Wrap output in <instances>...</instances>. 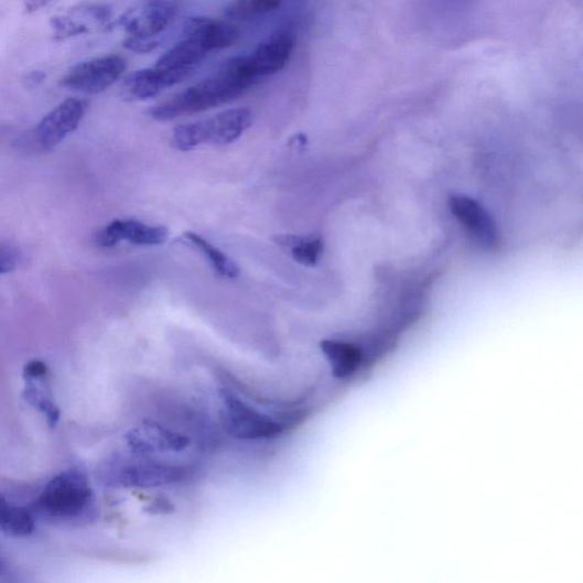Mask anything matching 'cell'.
<instances>
[{"mask_svg": "<svg viewBox=\"0 0 583 583\" xmlns=\"http://www.w3.org/2000/svg\"><path fill=\"white\" fill-rule=\"evenodd\" d=\"M257 79L249 56L229 58L209 78L152 108L150 116L170 121L209 111L245 95Z\"/></svg>", "mask_w": 583, "mask_h": 583, "instance_id": "1", "label": "cell"}, {"mask_svg": "<svg viewBox=\"0 0 583 583\" xmlns=\"http://www.w3.org/2000/svg\"><path fill=\"white\" fill-rule=\"evenodd\" d=\"M123 46L125 48L134 53L148 54L158 48L159 42H156L154 39L145 40L128 36L123 42Z\"/></svg>", "mask_w": 583, "mask_h": 583, "instance_id": "24", "label": "cell"}, {"mask_svg": "<svg viewBox=\"0 0 583 583\" xmlns=\"http://www.w3.org/2000/svg\"><path fill=\"white\" fill-rule=\"evenodd\" d=\"M87 110V102L68 98L51 111L37 127L23 134L19 145L25 150L47 153L56 149L67 134L80 125Z\"/></svg>", "mask_w": 583, "mask_h": 583, "instance_id": "4", "label": "cell"}, {"mask_svg": "<svg viewBox=\"0 0 583 583\" xmlns=\"http://www.w3.org/2000/svg\"><path fill=\"white\" fill-rule=\"evenodd\" d=\"M53 39L57 42L71 40L88 32V26L72 15H56L51 20Z\"/></svg>", "mask_w": 583, "mask_h": 583, "instance_id": "22", "label": "cell"}, {"mask_svg": "<svg viewBox=\"0 0 583 583\" xmlns=\"http://www.w3.org/2000/svg\"><path fill=\"white\" fill-rule=\"evenodd\" d=\"M295 36L290 31H278L262 41L249 61L257 78L284 71L295 50Z\"/></svg>", "mask_w": 583, "mask_h": 583, "instance_id": "9", "label": "cell"}, {"mask_svg": "<svg viewBox=\"0 0 583 583\" xmlns=\"http://www.w3.org/2000/svg\"><path fill=\"white\" fill-rule=\"evenodd\" d=\"M208 52L195 42L185 39L166 51L155 66L164 71H193L194 65L202 62Z\"/></svg>", "mask_w": 583, "mask_h": 583, "instance_id": "16", "label": "cell"}, {"mask_svg": "<svg viewBox=\"0 0 583 583\" xmlns=\"http://www.w3.org/2000/svg\"><path fill=\"white\" fill-rule=\"evenodd\" d=\"M450 208L455 218L488 250H497L500 246V236L492 216L476 201L454 195L450 198Z\"/></svg>", "mask_w": 583, "mask_h": 583, "instance_id": "8", "label": "cell"}, {"mask_svg": "<svg viewBox=\"0 0 583 583\" xmlns=\"http://www.w3.org/2000/svg\"><path fill=\"white\" fill-rule=\"evenodd\" d=\"M225 408V423L227 430L236 438L244 440H259L280 435L285 425L239 399L233 392H220Z\"/></svg>", "mask_w": 583, "mask_h": 583, "instance_id": "6", "label": "cell"}, {"mask_svg": "<svg viewBox=\"0 0 583 583\" xmlns=\"http://www.w3.org/2000/svg\"><path fill=\"white\" fill-rule=\"evenodd\" d=\"M184 36L209 53L231 47L239 37V31L226 21L192 17L184 23Z\"/></svg>", "mask_w": 583, "mask_h": 583, "instance_id": "13", "label": "cell"}, {"mask_svg": "<svg viewBox=\"0 0 583 583\" xmlns=\"http://www.w3.org/2000/svg\"><path fill=\"white\" fill-rule=\"evenodd\" d=\"M26 384L28 386L23 393L25 401L34 408L40 409L47 419L51 428H54L60 420V409L44 391L36 386H33L31 382Z\"/></svg>", "mask_w": 583, "mask_h": 583, "instance_id": "21", "label": "cell"}, {"mask_svg": "<svg viewBox=\"0 0 583 583\" xmlns=\"http://www.w3.org/2000/svg\"><path fill=\"white\" fill-rule=\"evenodd\" d=\"M26 13H33L48 6L52 0H23Z\"/></svg>", "mask_w": 583, "mask_h": 583, "instance_id": "27", "label": "cell"}, {"mask_svg": "<svg viewBox=\"0 0 583 583\" xmlns=\"http://www.w3.org/2000/svg\"><path fill=\"white\" fill-rule=\"evenodd\" d=\"M93 505L94 493L87 474L72 468L51 479L33 507L47 519L73 522L88 517Z\"/></svg>", "mask_w": 583, "mask_h": 583, "instance_id": "2", "label": "cell"}, {"mask_svg": "<svg viewBox=\"0 0 583 583\" xmlns=\"http://www.w3.org/2000/svg\"><path fill=\"white\" fill-rule=\"evenodd\" d=\"M193 71H164L154 66L130 74L123 82V95L131 100L151 99L184 82Z\"/></svg>", "mask_w": 583, "mask_h": 583, "instance_id": "12", "label": "cell"}, {"mask_svg": "<svg viewBox=\"0 0 583 583\" xmlns=\"http://www.w3.org/2000/svg\"><path fill=\"white\" fill-rule=\"evenodd\" d=\"M278 244L290 248L293 259L306 267H315L324 249L323 239L319 236L284 235L278 238Z\"/></svg>", "mask_w": 583, "mask_h": 583, "instance_id": "18", "label": "cell"}, {"mask_svg": "<svg viewBox=\"0 0 583 583\" xmlns=\"http://www.w3.org/2000/svg\"><path fill=\"white\" fill-rule=\"evenodd\" d=\"M283 0H231L225 15L233 20H249L277 11Z\"/></svg>", "mask_w": 583, "mask_h": 583, "instance_id": "20", "label": "cell"}, {"mask_svg": "<svg viewBox=\"0 0 583 583\" xmlns=\"http://www.w3.org/2000/svg\"><path fill=\"white\" fill-rule=\"evenodd\" d=\"M168 229L150 226L136 220H115L96 236V242L102 248H111L121 241L139 247H156L168 239Z\"/></svg>", "mask_w": 583, "mask_h": 583, "instance_id": "10", "label": "cell"}, {"mask_svg": "<svg viewBox=\"0 0 583 583\" xmlns=\"http://www.w3.org/2000/svg\"><path fill=\"white\" fill-rule=\"evenodd\" d=\"M19 262L17 248L7 242H0V276L13 271Z\"/></svg>", "mask_w": 583, "mask_h": 583, "instance_id": "23", "label": "cell"}, {"mask_svg": "<svg viewBox=\"0 0 583 583\" xmlns=\"http://www.w3.org/2000/svg\"><path fill=\"white\" fill-rule=\"evenodd\" d=\"M126 441L130 452L137 456L184 451L190 441L186 436L151 422L130 431Z\"/></svg>", "mask_w": 583, "mask_h": 583, "instance_id": "11", "label": "cell"}, {"mask_svg": "<svg viewBox=\"0 0 583 583\" xmlns=\"http://www.w3.org/2000/svg\"><path fill=\"white\" fill-rule=\"evenodd\" d=\"M252 122L250 109L227 110L209 119L179 126L173 134V145L183 152L201 145H228L237 141Z\"/></svg>", "mask_w": 583, "mask_h": 583, "instance_id": "3", "label": "cell"}, {"mask_svg": "<svg viewBox=\"0 0 583 583\" xmlns=\"http://www.w3.org/2000/svg\"><path fill=\"white\" fill-rule=\"evenodd\" d=\"M34 518L24 507L11 504L0 495V530L14 538L29 537L33 533Z\"/></svg>", "mask_w": 583, "mask_h": 583, "instance_id": "17", "label": "cell"}, {"mask_svg": "<svg viewBox=\"0 0 583 583\" xmlns=\"http://www.w3.org/2000/svg\"><path fill=\"white\" fill-rule=\"evenodd\" d=\"M176 11L166 3L154 2L139 13L127 14L121 19L129 37L152 40L174 21Z\"/></svg>", "mask_w": 583, "mask_h": 583, "instance_id": "14", "label": "cell"}, {"mask_svg": "<svg viewBox=\"0 0 583 583\" xmlns=\"http://www.w3.org/2000/svg\"><path fill=\"white\" fill-rule=\"evenodd\" d=\"M127 66V60L118 54L96 57L74 66L60 85L84 94H99L115 85L126 73Z\"/></svg>", "mask_w": 583, "mask_h": 583, "instance_id": "5", "label": "cell"}, {"mask_svg": "<svg viewBox=\"0 0 583 583\" xmlns=\"http://www.w3.org/2000/svg\"><path fill=\"white\" fill-rule=\"evenodd\" d=\"M47 366L40 360H33L25 365L23 376L25 380L45 379L47 376Z\"/></svg>", "mask_w": 583, "mask_h": 583, "instance_id": "25", "label": "cell"}, {"mask_svg": "<svg viewBox=\"0 0 583 583\" xmlns=\"http://www.w3.org/2000/svg\"><path fill=\"white\" fill-rule=\"evenodd\" d=\"M321 349L328 359L334 376L338 379H346L353 375L363 360L360 349L348 342L324 339L321 343Z\"/></svg>", "mask_w": 583, "mask_h": 583, "instance_id": "15", "label": "cell"}, {"mask_svg": "<svg viewBox=\"0 0 583 583\" xmlns=\"http://www.w3.org/2000/svg\"><path fill=\"white\" fill-rule=\"evenodd\" d=\"M105 475L114 486L145 488L181 482L185 471L152 461L119 458L107 465Z\"/></svg>", "mask_w": 583, "mask_h": 583, "instance_id": "7", "label": "cell"}, {"mask_svg": "<svg viewBox=\"0 0 583 583\" xmlns=\"http://www.w3.org/2000/svg\"><path fill=\"white\" fill-rule=\"evenodd\" d=\"M46 79V74L41 71L29 73L24 79L23 85L26 89H34L41 86Z\"/></svg>", "mask_w": 583, "mask_h": 583, "instance_id": "26", "label": "cell"}, {"mask_svg": "<svg viewBox=\"0 0 583 583\" xmlns=\"http://www.w3.org/2000/svg\"><path fill=\"white\" fill-rule=\"evenodd\" d=\"M184 238L191 247L201 252L204 257H207L208 261L220 277L231 280L238 278L239 269L236 263L207 241V239H204L202 236L193 231H186Z\"/></svg>", "mask_w": 583, "mask_h": 583, "instance_id": "19", "label": "cell"}]
</instances>
